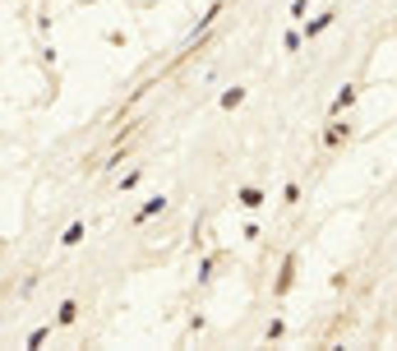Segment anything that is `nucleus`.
I'll use <instances>...</instances> for the list:
<instances>
[{
	"mask_svg": "<svg viewBox=\"0 0 397 351\" xmlns=\"http://www.w3.org/2000/svg\"><path fill=\"white\" fill-rule=\"evenodd\" d=\"M292 282H296V255H287V259H282V273H277V296H287V291H292Z\"/></svg>",
	"mask_w": 397,
	"mask_h": 351,
	"instance_id": "1",
	"label": "nucleus"
},
{
	"mask_svg": "<svg viewBox=\"0 0 397 351\" xmlns=\"http://www.w3.org/2000/svg\"><path fill=\"white\" fill-rule=\"evenodd\" d=\"M236 199H240V208H264L268 194H264V190H254V185H245V190H240Z\"/></svg>",
	"mask_w": 397,
	"mask_h": 351,
	"instance_id": "2",
	"label": "nucleus"
},
{
	"mask_svg": "<svg viewBox=\"0 0 397 351\" xmlns=\"http://www.w3.org/2000/svg\"><path fill=\"white\" fill-rule=\"evenodd\" d=\"M346 139H351V125H346V121H342V125H333V130L324 134V143H328V148H337V143H346Z\"/></svg>",
	"mask_w": 397,
	"mask_h": 351,
	"instance_id": "3",
	"label": "nucleus"
},
{
	"mask_svg": "<svg viewBox=\"0 0 397 351\" xmlns=\"http://www.w3.org/2000/svg\"><path fill=\"white\" fill-rule=\"evenodd\" d=\"M356 97H361V88H342V93H337V97H333V116H342V111H346V106H351V102H356Z\"/></svg>",
	"mask_w": 397,
	"mask_h": 351,
	"instance_id": "4",
	"label": "nucleus"
},
{
	"mask_svg": "<svg viewBox=\"0 0 397 351\" xmlns=\"http://www.w3.org/2000/svg\"><path fill=\"white\" fill-rule=\"evenodd\" d=\"M240 102H245V88H227V93H222V106H227V111H236Z\"/></svg>",
	"mask_w": 397,
	"mask_h": 351,
	"instance_id": "5",
	"label": "nucleus"
},
{
	"mask_svg": "<svg viewBox=\"0 0 397 351\" xmlns=\"http://www.w3.org/2000/svg\"><path fill=\"white\" fill-rule=\"evenodd\" d=\"M162 208H167V199H148V203L139 208V222H143V218H153V213H162Z\"/></svg>",
	"mask_w": 397,
	"mask_h": 351,
	"instance_id": "6",
	"label": "nucleus"
},
{
	"mask_svg": "<svg viewBox=\"0 0 397 351\" xmlns=\"http://www.w3.org/2000/svg\"><path fill=\"white\" fill-rule=\"evenodd\" d=\"M305 9H309V0H292V19H305Z\"/></svg>",
	"mask_w": 397,
	"mask_h": 351,
	"instance_id": "7",
	"label": "nucleus"
}]
</instances>
